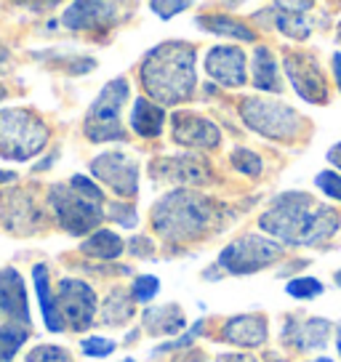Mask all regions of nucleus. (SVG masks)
Here are the masks:
<instances>
[{"label":"nucleus","mask_w":341,"mask_h":362,"mask_svg":"<svg viewBox=\"0 0 341 362\" xmlns=\"http://www.w3.org/2000/svg\"><path fill=\"white\" fill-rule=\"evenodd\" d=\"M51 211L57 216L59 226L69 235H88L96 232L104 214V192L86 176H72L67 184H57L48 192Z\"/></svg>","instance_id":"4"},{"label":"nucleus","mask_w":341,"mask_h":362,"mask_svg":"<svg viewBox=\"0 0 341 362\" xmlns=\"http://www.w3.org/2000/svg\"><path fill=\"white\" fill-rule=\"evenodd\" d=\"M270 339V322L264 315H235L227 317L221 325V341L240 349H262Z\"/></svg>","instance_id":"17"},{"label":"nucleus","mask_w":341,"mask_h":362,"mask_svg":"<svg viewBox=\"0 0 341 362\" xmlns=\"http://www.w3.org/2000/svg\"><path fill=\"white\" fill-rule=\"evenodd\" d=\"M33 285H35V293H37V301H40V312H43L46 328L51 330V333H62V330H64V322H62V317H59L57 296L51 291L46 264H35L33 267Z\"/></svg>","instance_id":"23"},{"label":"nucleus","mask_w":341,"mask_h":362,"mask_svg":"<svg viewBox=\"0 0 341 362\" xmlns=\"http://www.w3.org/2000/svg\"><path fill=\"white\" fill-rule=\"evenodd\" d=\"M190 8H192V3H187V0H179V3L152 0V3H149V11H155L160 19H173V16H179L182 11H190Z\"/></svg>","instance_id":"35"},{"label":"nucleus","mask_w":341,"mask_h":362,"mask_svg":"<svg viewBox=\"0 0 341 362\" xmlns=\"http://www.w3.org/2000/svg\"><path fill=\"white\" fill-rule=\"evenodd\" d=\"M152 179L160 184H173L176 189H192V187H205L214 181V170L208 163L197 155H176V158L158 160L152 165Z\"/></svg>","instance_id":"13"},{"label":"nucleus","mask_w":341,"mask_h":362,"mask_svg":"<svg viewBox=\"0 0 341 362\" xmlns=\"http://www.w3.org/2000/svg\"><path fill=\"white\" fill-rule=\"evenodd\" d=\"M232 168L243 173V176H248V179H256V176H262L264 170V163H262V155H256L253 149H245V147H235L232 149Z\"/></svg>","instance_id":"28"},{"label":"nucleus","mask_w":341,"mask_h":362,"mask_svg":"<svg viewBox=\"0 0 341 362\" xmlns=\"http://www.w3.org/2000/svg\"><path fill=\"white\" fill-rule=\"evenodd\" d=\"M214 362H259V360L253 354H243V351H224Z\"/></svg>","instance_id":"37"},{"label":"nucleus","mask_w":341,"mask_h":362,"mask_svg":"<svg viewBox=\"0 0 341 362\" xmlns=\"http://www.w3.org/2000/svg\"><path fill=\"white\" fill-rule=\"evenodd\" d=\"M330 320L325 317H299V315H288L283 322V333H280V341L285 346H291L294 351H318L325 349V344L330 341Z\"/></svg>","instance_id":"15"},{"label":"nucleus","mask_w":341,"mask_h":362,"mask_svg":"<svg viewBox=\"0 0 341 362\" xmlns=\"http://www.w3.org/2000/svg\"><path fill=\"white\" fill-rule=\"evenodd\" d=\"M264 360H267V362H291L288 357H283V354H274V351H267V354H264Z\"/></svg>","instance_id":"41"},{"label":"nucleus","mask_w":341,"mask_h":362,"mask_svg":"<svg viewBox=\"0 0 341 362\" xmlns=\"http://www.w3.org/2000/svg\"><path fill=\"white\" fill-rule=\"evenodd\" d=\"M307 362H333L330 357H312V360H307Z\"/></svg>","instance_id":"44"},{"label":"nucleus","mask_w":341,"mask_h":362,"mask_svg":"<svg viewBox=\"0 0 341 362\" xmlns=\"http://www.w3.org/2000/svg\"><path fill=\"white\" fill-rule=\"evenodd\" d=\"M214 218H216V203L195 189H170L149 211V221L158 238L173 245L200 240L205 232H211Z\"/></svg>","instance_id":"3"},{"label":"nucleus","mask_w":341,"mask_h":362,"mask_svg":"<svg viewBox=\"0 0 341 362\" xmlns=\"http://www.w3.org/2000/svg\"><path fill=\"white\" fill-rule=\"evenodd\" d=\"M330 72H333V80H336V88L341 93V51L330 57Z\"/></svg>","instance_id":"38"},{"label":"nucleus","mask_w":341,"mask_h":362,"mask_svg":"<svg viewBox=\"0 0 341 362\" xmlns=\"http://www.w3.org/2000/svg\"><path fill=\"white\" fill-rule=\"evenodd\" d=\"M285 291L291 298H299V301H312L318 296L325 293V285L318 277H294L291 283L285 285Z\"/></svg>","instance_id":"29"},{"label":"nucleus","mask_w":341,"mask_h":362,"mask_svg":"<svg viewBox=\"0 0 341 362\" xmlns=\"http://www.w3.org/2000/svg\"><path fill=\"white\" fill-rule=\"evenodd\" d=\"M0 99H6V88L3 86H0Z\"/></svg>","instance_id":"46"},{"label":"nucleus","mask_w":341,"mask_h":362,"mask_svg":"<svg viewBox=\"0 0 341 362\" xmlns=\"http://www.w3.org/2000/svg\"><path fill=\"white\" fill-rule=\"evenodd\" d=\"M170 141L179 147L192 149V152L216 149L221 144V128L203 115L173 112L170 115Z\"/></svg>","instance_id":"14"},{"label":"nucleus","mask_w":341,"mask_h":362,"mask_svg":"<svg viewBox=\"0 0 341 362\" xmlns=\"http://www.w3.org/2000/svg\"><path fill=\"white\" fill-rule=\"evenodd\" d=\"M336 40L341 43V19H339V24H336Z\"/></svg>","instance_id":"45"},{"label":"nucleus","mask_w":341,"mask_h":362,"mask_svg":"<svg viewBox=\"0 0 341 362\" xmlns=\"http://www.w3.org/2000/svg\"><path fill=\"white\" fill-rule=\"evenodd\" d=\"M104 214L107 218H112L117 226H125V229H134L139 224V216H137V208L128 203H107L104 208Z\"/></svg>","instance_id":"33"},{"label":"nucleus","mask_w":341,"mask_h":362,"mask_svg":"<svg viewBox=\"0 0 341 362\" xmlns=\"http://www.w3.org/2000/svg\"><path fill=\"white\" fill-rule=\"evenodd\" d=\"M259 232L280 245H323L341 229L336 208L320 203L307 192H280L256 218Z\"/></svg>","instance_id":"1"},{"label":"nucleus","mask_w":341,"mask_h":362,"mask_svg":"<svg viewBox=\"0 0 341 362\" xmlns=\"http://www.w3.org/2000/svg\"><path fill=\"white\" fill-rule=\"evenodd\" d=\"M27 362H75L64 346H54V344H40L27 354Z\"/></svg>","instance_id":"32"},{"label":"nucleus","mask_w":341,"mask_h":362,"mask_svg":"<svg viewBox=\"0 0 341 362\" xmlns=\"http://www.w3.org/2000/svg\"><path fill=\"white\" fill-rule=\"evenodd\" d=\"M270 19H272V27L277 30L280 35L285 37H294V40H304L312 35L315 30V19H312V13H299V11H288L283 3H274L270 11Z\"/></svg>","instance_id":"24"},{"label":"nucleus","mask_w":341,"mask_h":362,"mask_svg":"<svg viewBox=\"0 0 341 362\" xmlns=\"http://www.w3.org/2000/svg\"><path fill=\"white\" fill-rule=\"evenodd\" d=\"M285 248L277 240L267 238L262 232H245L229 243L227 248L219 253V269L227 274L243 277V274H256V272L272 267L283 259Z\"/></svg>","instance_id":"8"},{"label":"nucleus","mask_w":341,"mask_h":362,"mask_svg":"<svg viewBox=\"0 0 341 362\" xmlns=\"http://www.w3.org/2000/svg\"><path fill=\"white\" fill-rule=\"evenodd\" d=\"M131 96V83L125 78L110 80L93 104L86 112L83 120V134L93 144H107V141H125L123 128V110Z\"/></svg>","instance_id":"7"},{"label":"nucleus","mask_w":341,"mask_h":362,"mask_svg":"<svg viewBox=\"0 0 341 362\" xmlns=\"http://www.w3.org/2000/svg\"><path fill=\"white\" fill-rule=\"evenodd\" d=\"M250 83L256 90L264 93H280L283 90V80H280V67H277V57L270 45L259 43L250 54Z\"/></svg>","instance_id":"19"},{"label":"nucleus","mask_w":341,"mask_h":362,"mask_svg":"<svg viewBox=\"0 0 341 362\" xmlns=\"http://www.w3.org/2000/svg\"><path fill=\"white\" fill-rule=\"evenodd\" d=\"M205 330V320H197L192 328L184 333L182 339H176V341H168V344H163V346H158V351L155 354H163V351H170V349H184V346H190L200 333Z\"/></svg>","instance_id":"36"},{"label":"nucleus","mask_w":341,"mask_h":362,"mask_svg":"<svg viewBox=\"0 0 341 362\" xmlns=\"http://www.w3.org/2000/svg\"><path fill=\"white\" fill-rule=\"evenodd\" d=\"M117 3H72L62 13V24L72 33H104L120 22Z\"/></svg>","instance_id":"16"},{"label":"nucleus","mask_w":341,"mask_h":362,"mask_svg":"<svg viewBox=\"0 0 341 362\" xmlns=\"http://www.w3.org/2000/svg\"><path fill=\"white\" fill-rule=\"evenodd\" d=\"M160 291V280L155 274H139L134 285H131V298L139 304H149Z\"/></svg>","instance_id":"31"},{"label":"nucleus","mask_w":341,"mask_h":362,"mask_svg":"<svg viewBox=\"0 0 341 362\" xmlns=\"http://www.w3.org/2000/svg\"><path fill=\"white\" fill-rule=\"evenodd\" d=\"M0 312L8 315L11 322L30 328V304H27V288L22 274L11 267L0 269Z\"/></svg>","instance_id":"18"},{"label":"nucleus","mask_w":341,"mask_h":362,"mask_svg":"<svg viewBox=\"0 0 341 362\" xmlns=\"http://www.w3.org/2000/svg\"><path fill=\"white\" fill-rule=\"evenodd\" d=\"M238 112L248 131L270 141H283V144L299 141L307 125V117L299 110L272 96H245L240 102Z\"/></svg>","instance_id":"5"},{"label":"nucleus","mask_w":341,"mask_h":362,"mask_svg":"<svg viewBox=\"0 0 341 362\" xmlns=\"http://www.w3.org/2000/svg\"><path fill=\"white\" fill-rule=\"evenodd\" d=\"M315 187L323 194H328L330 200L341 203V173L339 170H320L315 176Z\"/></svg>","instance_id":"34"},{"label":"nucleus","mask_w":341,"mask_h":362,"mask_svg":"<svg viewBox=\"0 0 341 362\" xmlns=\"http://www.w3.org/2000/svg\"><path fill=\"white\" fill-rule=\"evenodd\" d=\"M325 158H328L330 165H333V168L341 173V141H336V144L328 149V155H325Z\"/></svg>","instance_id":"39"},{"label":"nucleus","mask_w":341,"mask_h":362,"mask_svg":"<svg viewBox=\"0 0 341 362\" xmlns=\"http://www.w3.org/2000/svg\"><path fill=\"white\" fill-rule=\"evenodd\" d=\"M333 283H336V285H339V288H341V269L333 272Z\"/></svg>","instance_id":"43"},{"label":"nucleus","mask_w":341,"mask_h":362,"mask_svg":"<svg viewBox=\"0 0 341 362\" xmlns=\"http://www.w3.org/2000/svg\"><path fill=\"white\" fill-rule=\"evenodd\" d=\"M139 83L149 102L158 107H179L197 88V48L190 40H166L149 48L139 64Z\"/></svg>","instance_id":"2"},{"label":"nucleus","mask_w":341,"mask_h":362,"mask_svg":"<svg viewBox=\"0 0 341 362\" xmlns=\"http://www.w3.org/2000/svg\"><path fill=\"white\" fill-rule=\"evenodd\" d=\"M134 315H137V312H134V298H131V293L123 291V288H115L112 293L104 298V306H102L104 325L117 328V325H125Z\"/></svg>","instance_id":"26"},{"label":"nucleus","mask_w":341,"mask_h":362,"mask_svg":"<svg viewBox=\"0 0 341 362\" xmlns=\"http://www.w3.org/2000/svg\"><path fill=\"white\" fill-rule=\"evenodd\" d=\"M166 120H168L166 110L158 107L155 102H149L147 96H137L134 99L128 125L134 128L137 136H141V139H158L163 134V128H166Z\"/></svg>","instance_id":"22"},{"label":"nucleus","mask_w":341,"mask_h":362,"mask_svg":"<svg viewBox=\"0 0 341 362\" xmlns=\"http://www.w3.org/2000/svg\"><path fill=\"white\" fill-rule=\"evenodd\" d=\"M33 330L19 322H8L0 328V362H13L16 351L22 349Z\"/></svg>","instance_id":"27"},{"label":"nucleus","mask_w":341,"mask_h":362,"mask_svg":"<svg viewBox=\"0 0 341 362\" xmlns=\"http://www.w3.org/2000/svg\"><path fill=\"white\" fill-rule=\"evenodd\" d=\"M120 362H137L134 357H125V360H120Z\"/></svg>","instance_id":"47"},{"label":"nucleus","mask_w":341,"mask_h":362,"mask_svg":"<svg viewBox=\"0 0 341 362\" xmlns=\"http://www.w3.org/2000/svg\"><path fill=\"white\" fill-rule=\"evenodd\" d=\"M48 125L24 107H11L0 112V158L24 163L40 155L48 144Z\"/></svg>","instance_id":"6"},{"label":"nucleus","mask_w":341,"mask_h":362,"mask_svg":"<svg viewBox=\"0 0 341 362\" xmlns=\"http://www.w3.org/2000/svg\"><path fill=\"white\" fill-rule=\"evenodd\" d=\"M283 69L285 78L291 83V88L309 104H328L330 88L328 80L323 75L320 62L312 54H285L283 57Z\"/></svg>","instance_id":"10"},{"label":"nucleus","mask_w":341,"mask_h":362,"mask_svg":"<svg viewBox=\"0 0 341 362\" xmlns=\"http://www.w3.org/2000/svg\"><path fill=\"white\" fill-rule=\"evenodd\" d=\"M115 349H117V341L104 339V336H88V339L80 341V351L91 360H104V357L115 354Z\"/></svg>","instance_id":"30"},{"label":"nucleus","mask_w":341,"mask_h":362,"mask_svg":"<svg viewBox=\"0 0 341 362\" xmlns=\"http://www.w3.org/2000/svg\"><path fill=\"white\" fill-rule=\"evenodd\" d=\"M11 181H16L13 170H0V184H11Z\"/></svg>","instance_id":"40"},{"label":"nucleus","mask_w":341,"mask_h":362,"mask_svg":"<svg viewBox=\"0 0 341 362\" xmlns=\"http://www.w3.org/2000/svg\"><path fill=\"white\" fill-rule=\"evenodd\" d=\"M141 325L147 330V336H179L187 328V317H184L179 304H163V306H149L141 315Z\"/></svg>","instance_id":"20"},{"label":"nucleus","mask_w":341,"mask_h":362,"mask_svg":"<svg viewBox=\"0 0 341 362\" xmlns=\"http://www.w3.org/2000/svg\"><path fill=\"white\" fill-rule=\"evenodd\" d=\"M91 173L107 184L117 197H137L139 192V163L128 152L107 149L91 160Z\"/></svg>","instance_id":"11"},{"label":"nucleus","mask_w":341,"mask_h":362,"mask_svg":"<svg viewBox=\"0 0 341 362\" xmlns=\"http://www.w3.org/2000/svg\"><path fill=\"white\" fill-rule=\"evenodd\" d=\"M96 293L88 283H83L78 277H64L59 283L57 291V309L59 317L64 322V328L86 330L93 325L96 320Z\"/></svg>","instance_id":"9"},{"label":"nucleus","mask_w":341,"mask_h":362,"mask_svg":"<svg viewBox=\"0 0 341 362\" xmlns=\"http://www.w3.org/2000/svg\"><path fill=\"white\" fill-rule=\"evenodd\" d=\"M80 250H83L86 256H93V259L112 261V259H117V256H123L125 243L117 232H112V229H96V232H91L88 238L83 240Z\"/></svg>","instance_id":"25"},{"label":"nucleus","mask_w":341,"mask_h":362,"mask_svg":"<svg viewBox=\"0 0 341 362\" xmlns=\"http://www.w3.org/2000/svg\"><path fill=\"white\" fill-rule=\"evenodd\" d=\"M336 349H339V357H341V322L336 325Z\"/></svg>","instance_id":"42"},{"label":"nucleus","mask_w":341,"mask_h":362,"mask_svg":"<svg viewBox=\"0 0 341 362\" xmlns=\"http://www.w3.org/2000/svg\"><path fill=\"white\" fill-rule=\"evenodd\" d=\"M205 72L216 86L235 90L248 83V57L240 45L219 43L211 45L205 54Z\"/></svg>","instance_id":"12"},{"label":"nucleus","mask_w":341,"mask_h":362,"mask_svg":"<svg viewBox=\"0 0 341 362\" xmlns=\"http://www.w3.org/2000/svg\"><path fill=\"white\" fill-rule=\"evenodd\" d=\"M195 24L205 30L208 35L216 37H229V40H240V43H256V30L243 19H235L229 13H200Z\"/></svg>","instance_id":"21"}]
</instances>
